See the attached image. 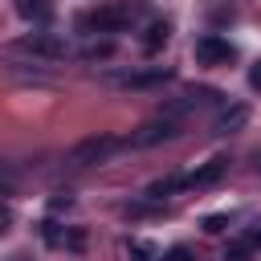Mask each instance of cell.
<instances>
[{
	"mask_svg": "<svg viewBox=\"0 0 261 261\" xmlns=\"http://www.w3.org/2000/svg\"><path fill=\"white\" fill-rule=\"evenodd\" d=\"M126 147V139H118V135H110V130H98V135H86L82 143H73L69 147V155H65V163L69 167H94V163H106L114 151H122Z\"/></svg>",
	"mask_w": 261,
	"mask_h": 261,
	"instance_id": "6da1fadb",
	"label": "cell"
},
{
	"mask_svg": "<svg viewBox=\"0 0 261 261\" xmlns=\"http://www.w3.org/2000/svg\"><path fill=\"white\" fill-rule=\"evenodd\" d=\"M179 130H184V114H179L175 106H163L155 118H147L139 130L126 135V147H155V143H163V139H175Z\"/></svg>",
	"mask_w": 261,
	"mask_h": 261,
	"instance_id": "7a4b0ae2",
	"label": "cell"
},
{
	"mask_svg": "<svg viewBox=\"0 0 261 261\" xmlns=\"http://www.w3.org/2000/svg\"><path fill=\"white\" fill-rule=\"evenodd\" d=\"M139 12H143V4H139V0H110V4L94 8L90 16H82V24H86V29H94V33H122Z\"/></svg>",
	"mask_w": 261,
	"mask_h": 261,
	"instance_id": "3957f363",
	"label": "cell"
},
{
	"mask_svg": "<svg viewBox=\"0 0 261 261\" xmlns=\"http://www.w3.org/2000/svg\"><path fill=\"white\" fill-rule=\"evenodd\" d=\"M12 49H16V53H29V57H41V61H61V57H69V41L57 37V33H29V37H20Z\"/></svg>",
	"mask_w": 261,
	"mask_h": 261,
	"instance_id": "277c9868",
	"label": "cell"
},
{
	"mask_svg": "<svg viewBox=\"0 0 261 261\" xmlns=\"http://www.w3.org/2000/svg\"><path fill=\"white\" fill-rule=\"evenodd\" d=\"M192 53H196V61H200V65H228V61L237 57V49H232V45H228L224 37H216V33L200 37Z\"/></svg>",
	"mask_w": 261,
	"mask_h": 261,
	"instance_id": "5b68a950",
	"label": "cell"
},
{
	"mask_svg": "<svg viewBox=\"0 0 261 261\" xmlns=\"http://www.w3.org/2000/svg\"><path fill=\"white\" fill-rule=\"evenodd\" d=\"M224 171H228V159H208L204 167H196V171L179 175V188H208V184H216Z\"/></svg>",
	"mask_w": 261,
	"mask_h": 261,
	"instance_id": "8992f818",
	"label": "cell"
},
{
	"mask_svg": "<svg viewBox=\"0 0 261 261\" xmlns=\"http://www.w3.org/2000/svg\"><path fill=\"white\" fill-rule=\"evenodd\" d=\"M167 77H171V69H167V65H155V69H143V73H122L118 86H126V90H143V86H159V82H167Z\"/></svg>",
	"mask_w": 261,
	"mask_h": 261,
	"instance_id": "52a82bcc",
	"label": "cell"
},
{
	"mask_svg": "<svg viewBox=\"0 0 261 261\" xmlns=\"http://www.w3.org/2000/svg\"><path fill=\"white\" fill-rule=\"evenodd\" d=\"M245 122H249V110H245V106H224V110L216 114L212 130H216V135H228V130H241Z\"/></svg>",
	"mask_w": 261,
	"mask_h": 261,
	"instance_id": "ba28073f",
	"label": "cell"
},
{
	"mask_svg": "<svg viewBox=\"0 0 261 261\" xmlns=\"http://www.w3.org/2000/svg\"><path fill=\"white\" fill-rule=\"evenodd\" d=\"M16 4V12L24 16V20H33V24H45L49 16H53V4L49 0H12Z\"/></svg>",
	"mask_w": 261,
	"mask_h": 261,
	"instance_id": "9c48e42d",
	"label": "cell"
},
{
	"mask_svg": "<svg viewBox=\"0 0 261 261\" xmlns=\"http://www.w3.org/2000/svg\"><path fill=\"white\" fill-rule=\"evenodd\" d=\"M167 41H171V24H167V20H151V24H147V37H143V49H147V53H159Z\"/></svg>",
	"mask_w": 261,
	"mask_h": 261,
	"instance_id": "30bf717a",
	"label": "cell"
},
{
	"mask_svg": "<svg viewBox=\"0 0 261 261\" xmlns=\"http://www.w3.org/2000/svg\"><path fill=\"white\" fill-rule=\"evenodd\" d=\"M110 53H114V45H110V41H98V45H90V49H86V57H90V61H98V57H110Z\"/></svg>",
	"mask_w": 261,
	"mask_h": 261,
	"instance_id": "8fae6325",
	"label": "cell"
},
{
	"mask_svg": "<svg viewBox=\"0 0 261 261\" xmlns=\"http://www.w3.org/2000/svg\"><path fill=\"white\" fill-rule=\"evenodd\" d=\"M163 261H196V257H192L184 245H175V249H167V253H163Z\"/></svg>",
	"mask_w": 261,
	"mask_h": 261,
	"instance_id": "7c38bea8",
	"label": "cell"
},
{
	"mask_svg": "<svg viewBox=\"0 0 261 261\" xmlns=\"http://www.w3.org/2000/svg\"><path fill=\"white\" fill-rule=\"evenodd\" d=\"M249 86H253V90H261V61L249 69Z\"/></svg>",
	"mask_w": 261,
	"mask_h": 261,
	"instance_id": "4fadbf2b",
	"label": "cell"
},
{
	"mask_svg": "<svg viewBox=\"0 0 261 261\" xmlns=\"http://www.w3.org/2000/svg\"><path fill=\"white\" fill-rule=\"evenodd\" d=\"M220 224H224V216H208V220H204V228H208V232H220Z\"/></svg>",
	"mask_w": 261,
	"mask_h": 261,
	"instance_id": "5bb4252c",
	"label": "cell"
},
{
	"mask_svg": "<svg viewBox=\"0 0 261 261\" xmlns=\"http://www.w3.org/2000/svg\"><path fill=\"white\" fill-rule=\"evenodd\" d=\"M0 232H4V228H0Z\"/></svg>",
	"mask_w": 261,
	"mask_h": 261,
	"instance_id": "9a60e30c",
	"label": "cell"
}]
</instances>
